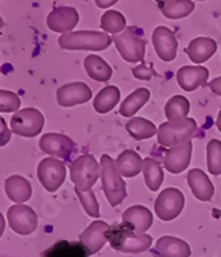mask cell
I'll return each mask as SVG.
<instances>
[{"instance_id":"obj_41","label":"cell","mask_w":221,"mask_h":257,"mask_svg":"<svg viewBox=\"0 0 221 257\" xmlns=\"http://www.w3.org/2000/svg\"><path fill=\"white\" fill-rule=\"evenodd\" d=\"M154 2H157V3L160 4V7H162V6H166V4H169L170 2H172V0H154Z\"/></svg>"},{"instance_id":"obj_11","label":"cell","mask_w":221,"mask_h":257,"mask_svg":"<svg viewBox=\"0 0 221 257\" xmlns=\"http://www.w3.org/2000/svg\"><path fill=\"white\" fill-rule=\"evenodd\" d=\"M39 147L44 153L63 160H70L76 152V144L73 143L72 139L57 133H48L43 135L39 142Z\"/></svg>"},{"instance_id":"obj_39","label":"cell","mask_w":221,"mask_h":257,"mask_svg":"<svg viewBox=\"0 0 221 257\" xmlns=\"http://www.w3.org/2000/svg\"><path fill=\"white\" fill-rule=\"evenodd\" d=\"M119 0H95V4L96 7L99 8H109L111 6H115Z\"/></svg>"},{"instance_id":"obj_38","label":"cell","mask_w":221,"mask_h":257,"mask_svg":"<svg viewBox=\"0 0 221 257\" xmlns=\"http://www.w3.org/2000/svg\"><path fill=\"white\" fill-rule=\"evenodd\" d=\"M208 88L211 89V91H212L213 94L221 96V76L216 77V79H213L212 81H209Z\"/></svg>"},{"instance_id":"obj_25","label":"cell","mask_w":221,"mask_h":257,"mask_svg":"<svg viewBox=\"0 0 221 257\" xmlns=\"http://www.w3.org/2000/svg\"><path fill=\"white\" fill-rule=\"evenodd\" d=\"M85 70H86L87 75L93 80L99 82H105L112 77V67H109V64L104 61L103 58L98 56H87L84 61Z\"/></svg>"},{"instance_id":"obj_22","label":"cell","mask_w":221,"mask_h":257,"mask_svg":"<svg viewBox=\"0 0 221 257\" xmlns=\"http://www.w3.org/2000/svg\"><path fill=\"white\" fill-rule=\"evenodd\" d=\"M123 221L133 225L139 233H144L153 224V213L144 206H131L123 213Z\"/></svg>"},{"instance_id":"obj_20","label":"cell","mask_w":221,"mask_h":257,"mask_svg":"<svg viewBox=\"0 0 221 257\" xmlns=\"http://www.w3.org/2000/svg\"><path fill=\"white\" fill-rule=\"evenodd\" d=\"M156 252L160 257H189V244L179 238L165 235L156 242Z\"/></svg>"},{"instance_id":"obj_24","label":"cell","mask_w":221,"mask_h":257,"mask_svg":"<svg viewBox=\"0 0 221 257\" xmlns=\"http://www.w3.org/2000/svg\"><path fill=\"white\" fill-rule=\"evenodd\" d=\"M116 167L119 173L125 178L137 176L143 169V160L137 152L126 149L123 153H120L116 160Z\"/></svg>"},{"instance_id":"obj_27","label":"cell","mask_w":221,"mask_h":257,"mask_svg":"<svg viewBox=\"0 0 221 257\" xmlns=\"http://www.w3.org/2000/svg\"><path fill=\"white\" fill-rule=\"evenodd\" d=\"M120 100V90L117 86L114 85H109V86H105L102 90L96 94V96L94 98V109H95L98 113H107V112L112 111L117 105Z\"/></svg>"},{"instance_id":"obj_28","label":"cell","mask_w":221,"mask_h":257,"mask_svg":"<svg viewBox=\"0 0 221 257\" xmlns=\"http://www.w3.org/2000/svg\"><path fill=\"white\" fill-rule=\"evenodd\" d=\"M190 111L189 100L183 95H175L165 105L166 118L171 122H178L188 118Z\"/></svg>"},{"instance_id":"obj_30","label":"cell","mask_w":221,"mask_h":257,"mask_svg":"<svg viewBox=\"0 0 221 257\" xmlns=\"http://www.w3.org/2000/svg\"><path fill=\"white\" fill-rule=\"evenodd\" d=\"M143 175H144V180H146L147 187L151 190L156 192L160 189L161 184H162L163 179H165V174L158 164L157 161L153 158H144L143 160Z\"/></svg>"},{"instance_id":"obj_29","label":"cell","mask_w":221,"mask_h":257,"mask_svg":"<svg viewBox=\"0 0 221 257\" xmlns=\"http://www.w3.org/2000/svg\"><path fill=\"white\" fill-rule=\"evenodd\" d=\"M151 98V93L147 88H140L138 90L133 91L130 95L123 102L120 107V113L124 117H133L143 105L146 104Z\"/></svg>"},{"instance_id":"obj_12","label":"cell","mask_w":221,"mask_h":257,"mask_svg":"<svg viewBox=\"0 0 221 257\" xmlns=\"http://www.w3.org/2000/svg\"><path fill=\"white\" fill-rule=\"evenodd\" d=\"M93 96L91 89L85 82H71L57 90V102L63 108L89 102Z\"/></svg>"},{"instance_id":"obj_16","label":"cell","mask_w":221,"mask_h":257,"mask_svg":"<svg viewBox=\"0 0 221 257\" xmlns=\"http://www.w3.org/2000/svg\"><path fill=\"white\" fill-rule=\"evenodd\" d=\"M192 149V141L185 142V143L167 149L165 158H163V166H165V169L171 174L183 173L184 170H186V167L189 166L190 164Z\"/></svg>"},{"instance_id":"obj_14","label":"cell","mask_w":221,"mask_h":257,"mask_svg":"<svg viewBox=\"0 0 221 257\" xmlns=\"http://www.w3.org/2000/svg\"><path fill=\"white\" fill-rule=\"evenodd\" d=\"M111 226L107 222L98 220L93 221L81 234H80V243L85 247L89 254H95L104 247L107 239V233Z\"/></svg>"},{"instance_id":"obj_7","label":"cell","mask_w":221,"mask_h":257,"mask_svg":"<svg viewBox=\"0 0 221 257\" xmlns=\"http://www.w3.org/2000/svg\"><path fill=\"white\" fill-rule=\"evenodd\" d=\"M45 118L36 108H25L16 112L11 120V127L15 134L25 138H34L43 130Z\"/></svg>"},{"instance_id":"obj_5","label":"cell","mask_w":221,"mask_h":257,"mask_svg":"<svg viewBox=\"0 0 221 257\" xmlns=\"http://www.w3.org/2000/svg\"><path fill=\"white\" fill-rule=\"evenodd\" d=\"M197 122L194 118H185L178 122H167L161 123L158 127V143L163 147H175L189 142L197 133Z\"/></svg>"},{"instance_id":"obj_10","label":"cell","mask_w":221,"mask_h":257,"mask_svg":"<svg viewBox=\"0 0 221 257\" xmlns=\"http://www.w3.org/2000/svg\"><path fill=\"white\" fill-rule=\"evenodd\" d=\"M7 219L11 229L20 235H29L38 228V215L29 206L15 205L9 207Z\"/></svg>"},{"instance_id":"obj_1","label":"cell","mask_w":221,"mask_h":257,"mask_svg":"<svg viewBox=\"0 0 221 257\" xmlns=\"http://www.w3.org/2000/svg\"><path fill=\"white\" fill-rule=\"evenodd\" d=\"M107 239L112 248L123 253H140L152 245V237L149 234L139 233L126 221L111 228L107 233Z\"/></svg>"},{"instance_id":"obj_4","label":"cell","mask_w":221,"mask_h":257,"mask_svg":"<svg viewBox=\"0 0 221 257\" xmlns=\"http://www.w3.org/2000/svg\"><path fill=\"white\" fill-rule=\"evenodd\" d=\"M70 175L76 190L89 192L100 176V165L94 156L84 155L73 161Z\"/></svg>"},{"instance_id":"obj_17","label":"cell","mask_w":221,"mask_h":257,"mask_svg":"<svg viewBox=\"0 0 221 257\" xmlns=\"http://www.w3.org/2000/svg\"><path fill=\"white\" fill-rule=\"evenodd\" d=\"M209 71L201 66H184L176 73L178 84L183 90L193 91L206 85Z\"/></svg>"},{"instance_id":"obj_31","label":"cell","mask_w":221,"mask_h":257,"mask_svg":"<svg viewBox=\"0 0 221 257\" xmlns=\"http://www.w3.org/2000/svg\"><path fill=\"white\" fill-rule=\"evenodd\" d=\"M160 8L166 18L179 20V18L188 17L194 11L195 6L192 0H172L169 4L160 7Z\"/></svg>"},{"instance_id":"obj_8","label":"cell","mask_w":221,"mask_h":257,"mask_svg":"<svg viewBox=\"0 0 221 257\" xmlns=\"http://www.w3.org/2000/svg\"><path fill=\"white\" fill-rule=\"evenodd\" d=\"M185 206V198L178 188H166L158 194L154 211L162 221H171L178 217Z\"/></svg>"},{"instance_id":"obj_34","label":"cell","mask_w":221,"mask_h":257,"mask_svg":"<svg viewBox=\"0 0 221 257\" xmlns=\"http://www.w3.org/2000/svg\"><path fill=\"white\" fill-rule=\"evenodd\" d=\"M75 192L76 194H77V197H79L82 207H84V210L86 211L87 215L91 217H99V215H100V212H99V205L93 190H89V192H81V190L75 189Z\"/></svg>"},{"instance_id":"obj_36","label":"cell","mask_w":221,"mask_h":257,"mask_svg":"<svg viewBox=\"0 0 221 257\" xmlns=\"http://www.w3.org/2000/svg\"><path fill=\"white\" fill-rule=\"evenodd\" d=\"M153 67L154 66L152 63L147 64L146 62L143 61V63L133 68L131 72H133L134 77H137L138 80H146V81H148V80H151L153 76L160 77V75L154 71Z\"/></svg>"},{"instance_id":"obj_40","label":"cell","mask_w":221,"mask_h":257,"mask_svg":"<svg viewBox=\"0 0 221 257\" xmlns=\"http://www.w3.org/2000/svg\"><path fill=\"white\" fill-rule=\"evenodd\" d=\"M216 127L218 128V132L221 133V109L217 114V120H216Z\"/></svg>"},{"instance_id":"obj_15","label":"cell","mask_w":221,"mask_h":257,"mask_svg":"<svg viewBox=\"0 0 221 257\" xmlns=\"http://www.w3.org/2000/svg\"><path fill=\"white\" fill-rule=\"evenodd\" d=\"M79 22V13L72 7H55L47 17V25L52 31L59 34L72 32Z\"/></svg>"},{"instance_id":"obj_32","label":"cell","mask_w":221,"mask_h":257,"mask_svg":"<svg viewBox=\"0 0 221 257\" xmlns=\"http://www.w3.org/2000/svg\"><path fill=\"white\" fill-rule=\"evenodd\" d=\"M100 27L107 34H119L126 30V18L117 11H107L100 18Z\"/></svg>"},{"instance_id":"obj_23","label":"cell","mask_w":221,"mask_h":257,"mask_svg":"<svg viewBox=\"0 0 221 257\" xmlns=\"http://www.w3.org/2000/svg\"><path fill=\"white\" fill-rule=\"evenodd\" d=\"M41 257H89V253L80 242L59 240L50 248L45 249Z\"/></svg>"},{"instance_id":"obj_37","label":"cell","mask_w":221,"mask_h":257,"mask_svg":"<svg viewBox=\"0 0 221 257\" xmlns=\"http://www.w3.org/2000/svg\"><path fill=\"white\" fill-rule=\"evenodd\" d=\"M0 123H2V134H0L2 142H0V144H2V147H4L9 141H11V132H9V128L7 127L6 120H4L3 117L0 118Z\"/></svg>"},{"instance_id":"obj_3","label":"cell","mask_w":221,"mask_h":257,"mask_svg":"<svg viewBox=\"0 0 221 257\" xmlns=\"http://www.w3.org/2000/svg\"><path fill=\"white\" fill-rule=\"evenodd\" d=\"M112 43L108 34L100 31H72L58 39L64 50H104Z\"/></svg>"},{"instance_id":"obj_33","label":"cell","mask_w":221,"mask_h":257,"mask_svg":"<svg viewBox=\"0 0 221 257\" xmlns=\"http://www.w3.org/2000/svg\"><path fill=\"white\" fill-rule=\"evenodd\" d=\"M207 169L215 176L221 174V142L217 139H212L207 144Z\"/></svg>"},{"instance_id":"obj_42","label":"cell","mask_w":221,"mask_h":257,"mask_svg":"<svg viewBox=\"0 0 221 257\" xmlns=\"http://www.w3.org/2000/svg\"><path fill=\"white\" fill-rule=\"evenodd\" d=\"M198 2H204V0H198Z\"/></svg>"},{"instance_id":"obj_19","label":"cell","mask_w":221,"mask_h":257,"mask_svg":"<svg viewBox=\"0 0 221 257\" xmlns=\"http://www.w3.org/2000/svg\"><path fill=\"white\" fill-rule=\"evenodd\" d=\"M217 50L216 41L211 38H195L185 48V53L194 63H203L208 61Z\"/></svg>"},{"instance_id":"obj_21","label":"cell","mask_w":221,"mask_h":257,"mask_svg":"<svg viewBox=\"0 0 221 257\" xmlns=\"http://www.w3.org/2000/svg\"><path fill=\"white\" fill-rule=\"evenodd\" d=\"M6 193L11 201L22 203L31 198L32 187L30 181L24 176L12 175L6 180Z\"/></svg>"},{"instance_id":"obj_35","label":"cell","mask_w":221,"mask_h":257,"mask_svg":"<svg viewBox=\"0 0 221 257\" xmlns=\"http://www.w3.org/2000/svg\"><path fill=\"white\" fill-rule=\"evenodd\" d=\"M21 107V99L13 91L0 90V111L2 112H16Z\"/></svg>"},{"instance_id":"obj_26","label":"cell","mask_w":221,"mask_h":257,"mask_svg":"<svg viewBox=\"0 0 221 257\" xmlns=\"http://www.w3.org/2000/svg\"><path fill=\"white\" fill-rule=\"evenodd\" d=\"M125 128L128 130L131 137L137 141H146L149 138L154 137L158 133V128L156 127L152 121L143 118V117H135L126 122Z\"/></svg>"},{"instance_id":"obj_2","label":"cell","mask_w":221,"mask_h":257,"mask_svg":"<svg viewBox=\"0 0 221 257\" xmlns=\"http://www.w3.org/2000/svg\"><path fill=\"white\" fill-rule=\"evenodd\" d=\"M100 176H102V187L108 203L112 207L123 203L128 196L126 184L123 180V175L119 173L116 162L108 155H103L100 158Z\"/></svg>"},{"instance_id":"obj_13","label":"cell","mask_w":221,"mask_h":257,"mask_svg":"<svg viewBox=\"0 0 221 257\" xmlns=\"http://www.w3.org/2000/svg\"><path fill=\"white\" fill-rule=\"evenodd\" d=\"M152 41L157 56L163 62H171L176 58L178 52V40L174 31L166 26H158L152 34Z\"/></svg>"},{"instance_id":"obj_18","label":"cell","mask_w":221,"mask_h":257,"mask_svg":"<svg viewBox=\"0 0 221 257\" xmlns=\"http://www.w3.org/2000/svg\"><path fill=\"white\" fill-rule=\"evenodd\" d=\"M188 184L192 189L193 196L201 202H209L212 199L215 188L208 176L201 169H193L188 173Z\"/></svg>"},{"instance_id":"obj_6","label":"cell","mask_w":221,"mask_h":257,"mask_svg":"<svg viewBox=\"0 0 221 257\" xmlns=\"http://www.w3.org/2000/svg\"><path fill=\"white\" fill-rule=\"evenodd\" d=\"M117 50L126 62L137 63L144 61L147 41L142 38L140 31L135 27H128L120 35L114 36Z\"/></svg>"},{"instance_id":"obj_9","label":"cell","mask_w":221,"mask_h":257,"mask_svg":"<svg viewBox=\"0 0 221 257\" xmlns=\"http://www.w3.org/2000/svg\"><path fill=\"white\" fill-rule=\"evenodd\" d=\"M38 178L48 192H57L66 179V165L53 157L44 158L38 166Z\"/></svg>"}]
</instances>
